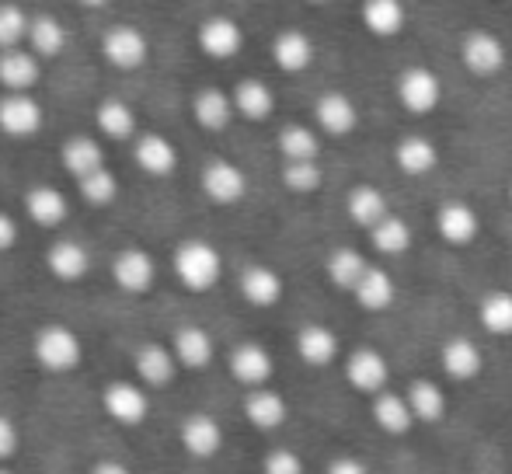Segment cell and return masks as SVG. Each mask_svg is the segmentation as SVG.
Wrapping results in <instances>:
<instances>
[{
    "label": "cell",
    "instance_id": "6da1fadb",
    "mask_svg": "<svg viewBox=\"0 0 512 474\" xmlns=\"http://www.w3.org/2000/svg\"><path fill=\"white\" fill-rule=\"evenodd\" d=\"M175 272L182 279L185 290L192 293H206L216 286L223 272V262H220V251L213 248L203 237H189L175 248Z\"/></svg>",
    "mask_w": 512,
    "mask_h": 474
},
{
    "label": "cell",
    "instance_id": "7a4b0ae2",
    "mask_svg": "<svg viewBox=\"0 0 512 474\" xmlns=\"http://www.w3.org/2000/svg\"><path fill=\"white\" fill-rule=\"evenodd\" d=\"M394 95L408 116H432L443 105V81L432 67H408L394 81Z\"/></svg>",
    "mask_w": 512,
    "mask_h": 474
},
{
    "label": "cell",
    "instance_id": "3957f363",
    "mask_svg": "<svg viewBox=\"0 0 512 474\" xmlns=\"http://www.w3.org/2000/svg\"><path fill=\"white\" fill-rule=\"evenodd\" d=\"M460 63L467 67V74L488 81V77H499L502 70H506L509 49L495 32L474 28V32H467L464 39H460Z\"/></svg>",
    "mask_w": 512,
    "mask_h": 474
},
{
    "label": "cell",
    "instance_id": "277c9868",
    "mask_svg": "<svg viewBox=\"0 0 512 474\" xmlns=\"http://www.w3.org/2000/svg\"><path fill=\"white\" fill-rule=\"evenodd\" d=\"M35 359L42 370L67 373L81 363V339L67 325H46L35 335Z\"/></svg>",
    "mask_w": 512,
    "mask_h": 474
},
{
    "label": "cell",
    "instance_id": "5b68a950",
    "mask_svg": "<svg viewBox=\"0 0 512 474\" xmlns=\"http://www.w3.org/2000/svg\"><path fill=\"white\" fill-rule=\"evenodd\" d=\"M345 380L356 394L366 398H377L380 391H387V380H391V363L380 349L373 346H359L356 353H349L345 359Z\"/></svg>",
    "mask_w": 512,
    "mask_h": 474
},
{
    "label": "cell",
    "instance_id": "8992f818",
    "mask_svg": "<svg viewBox=\"0 0 512 474\" xmlns=\"http://www.w3.org/2000/svg\"><path fill=\"white\" fill-rule=\"evenodd\" d=\"M147 35L133 25H112L108 32L102 35V56L112 67L119 70H136L147 63Z\"/></svg>",
    "mask_w": 512,
    "mask_h": 474
},
{
    "label": "cell",
    "instance_id": "52a82bcc",
    "mask_svg": "<svg viewBox=\"0 0 512 474\" xmlns=\"http://www.w3.org/2000/svg\"><path fill=\"white\" fill-rule=\"evenodd\" d=\"M436 234L443 237L450 248H467V244L478 241L481 234V217L471 203H460V199H450V203L439 206L436 213Z\"/></svg>",
    "mask_w": 512,
    "mask_h": 474
},
{
    "label": "cell",
    "instance_id": "ba28073f",
    "mask_svg": "<svg viewBox=\"0 0 512 474\" xmlns=\"http://www.w3.org/2000/svg\"><path fill=\"white\" fill-rule=\"evenodd\" d=\"M196 39L209 60H234L244 46V28L234 18H227V14H213V18H206L199 25Z\"/></svg>",
    "mask_w": 512,
    "mask_h": 474
},
{
    "label": "cell",
    "instance_id": "9c48e42d",
    "mask_svg": "<svg viewBox=\"0 0 512 474\" xmlns=\"http://www.w3.org/2000/svg\"><path fill=\"white\" fill-rule=\"evenodd\" d=\"M203 192L209 203L216 206H234L244 199V192H248V175H244L241 168H237L234 161H209L203 168Z\"/></svg>",
    "mask_w": 512,
    "mask_h": 474
},
{
    "label": "cell",
    "instance_id": "30bf717a",
    "mask_svg": "<svg viewBox=\"0 0 512 474\" xmlns=\"http://www.w3.org/2000/svg\"><path fill=\"white\" fill-rule=\"evenodd\" d=\"M439 366H443V373L453 384H471V380H478L481 370H485V353H481L478 342H471L467 335H457V339L443 342V349H439Z\"/></svg>",
    "mask_w": 512,
    "mask_h": 474
},
{
    "label": "cell",
    "instance_id": "8fae6325",
    "mask_svg": "<svg viewBox=\"0 0 512 474\" xmlns=\"http://www.w3.org/2000/svg\"><path fill=\"white\" fill-rule=\"evenodd\" d=\"M314 122L328 136H352L359 129V109L345 91H324L314 102Z\"/></svg>",
    "mask_w": 512,
    "mask_h": 474
},
{
    "label": "cell",
    "instance_id": "7c38bea8",
    "mask_svg": "<svg viewBox=\"0 0 512 474\" xmlns=\"http://www.w3.org/2000/svg\"><path fill=\"white\" fill-rule=\"evenodd\" d=\"M0 129L7 136H32L42 129V105L28 91H7L0 98Z\"/></svg>",
    "mask_w": 512,
    "mask_h": 474
},
{
    "label": "cell",
    "instance_id": "4fadbf2b",
    "mask_svg": "<svg viewBox=\"0 0 512 474\" xmlns=\"http://www.w3.org/2000/svg\"><path fill=\"white\" fill-rule=\"evenodd\" d=\"M102 405L119 426H140L150 412L147 394H143L136 384H129V380H112V384L102 391Z\"/></svg>",
    "mask_w": 512,
    "mask_h": 474
},
{
    "label": "cell",
    "instance_id": "5bb4252c",
    "mask_svg": "<svg viewBox=\"0 0 512 474\" xmlns=\"http://www.w3.org/2000/svg\"><path fill=\"white\" fill-rule=\"evenodd\" d=\"M178 440H182V447L189 450L192 457H199V461H209V457L220 454V447H223V429H220V422H216L213 415L192 412V415H185V419H182Z\"/></svg>",
    "mask_w": 512,
    "mask_h": 474
},
{
    "label": "cell",
    "instance_id": "9a60e30c",
    "mask_svg": "<svg viewBox=\"0 0 512 474\" xmlns=\"http://www.w3.org/2000/svg\"><path fill=\"white\" fill-rule=\"evenodd\" d=\"M272 370H276V363H272V353L262 342H241L230 353V373L244 387H265L272 380Z\"/></svg>",
    "mask_w": 512,
    "mask_h": 474
},
{
    "label": "cell",
    "instance_id": "2e32d148",
    "mask_svg": "<svg viewBox=\"0 0 512 474\" xmlns=\"http://www.w3.org/2000/svg\"><path fill=\"white\" fill-rule=\"evenodd\" d=\"M394 164L411 178H425L439 168V147L422 133H408L394 143Z\"/></svg>",
    "mask_w": 512,
    "mask_h": 474
},
{
    "label": "cell",
    "instance_id": "e0dca14e",
    "mask_svg": "<svg viewBox=\"0 0 512 474\" xmlns=\"http://www.w3.org/2000/svg\"><path fill=\"white\" fill-rule=\"evenodd\" d=\"M359 21L370 35L377 39H394L405 32L408 25V7L405 0H363L359 4Z\"/></svg>",
    "mask_w": 512,
    "mask_h": 474
},
{
    "label": "cell",
    "instance_id": "ac0fdd59",
    "mask_svg": "<svg viewBox=\"0 0 512 474\" xmlns=\"http://www.w3.org/2000/svg\"><path fill=\"white\" fill-rule=\"evenodd\" d=\"M244 419L255 429H262V433H272V429L286 426L290 405H286L283 394L272 391V387H251V394L244 398Z\"/></svg>",
    "mask_w": 512,
    "mask_h": 474
},
{
    "label": "cell",
    "instance_id": "d6986e66",
    "mask_svg": "<svg viewBox=\"0 0 512 474\" xmlns=\"http://www.w3.org/2000/svg\"><path fill=\"white\" fill-rule=\"evenodd\" d=\"M314 39L300 28H283V32L272 39V63H276L283 74H304L314 63Z\"/></svg>",
    "mask_w": 512,
    "mask_h": 474
},
{
    "label": "cell",
    "instance_id": "ffe728a7",
    "mask_svg": "<svg viewBox=\"0 0 512 474\" xmlns=\"http://www.w3.org/2000/svg\"><path fill=\"white\" fill-rule=\"evenodd\" d=\"M241 286V297L248 300L251 307H276L286 293V283L272 265H248L237 279Z\"/></svg>",
    "mask_w": 512,
    "mask_h": 474
},
{
    "label": "cell",
    "instance_id": "44dd1931",
    "mask_svg": "<svg viewBox=\"0 0 512 474\" xmlns=\"http://www.w3.org/2000/svg\"><path fill=\"white\" fill-rule=\"evenodd\" d=\"M352 297H356V304L363 307V311L384 314V311H391L394 300H398V283H394V276L384 265H370L366 276L359 279V286L352 290Z\"/></svg>",
    "mask_w": 512,
    "mask_h": 474
},
{
    "label": "cell",
    "instance_id": "7402d4cb",
    "mask_svg": "<svg viewBox=\"0 0 512 474\" xmlns=\"http://www.w3.org/2000/svg\"><path fill=\"white\" fill-rule=\"evenodd\" d=\"M293 346H297V356L307 366H314V370L331 366L338 353H342V342H338V335L328 325H304L297 332V339H293Z\"/></svg>",
    "mask_w": 512,
    "mask_h": 474
},
{
    "label": "cell",
    "instance_id": "603a6c76",
    "mask_svg": "<svg viewBox=\"0 0 512 474\" xmlns=\"http://www.w3.org/2000/svg\"><path fill=\"white\" fill-rule=\"evenodd\" d=\"M373 422L380 426V433L387 436H408L415 429V412L408 405V394L398 391H380L370 405Z\"/></svg>",
    "mask_w": 512,
    "mask_h": 474
},
{
    "label": "cell",
    "instance_id": "cb8c5ba5",
    "mask_svg": "<svg viewBox=\"0 0 512 474\" xmlns=\"http://www.w3.org/2000/svg\"><path fill=\"white\" fill-rule=\"evenodd\" d=\"M154 258L147 255L143 248H126L115 255L112 262V276L115 283L122 286L126 293H147L150 283H154Z\"/></svg>",
    "mask_w": 512,
    "mask_h": 474
},
{
    "label": "cell",
    "instance_id": "d4e9b609",
    "mask_svg": "<svg viewBox=\"0 0 512 474\" xmlns=\"http://www.w3.org/2000/svg\"><path fill=\"white\" fill-rule=\"evenodd\" d=\"M133 154H136V164L154 178H168V175H175V168H178L175 143L161 133H143L140 140H136Z\"/></svg>",
    "mask_w": 512,
    "mask_h": 474
},
{
    "label": "cell",
    "instance_id": "484cf974",
    "mask_svg": "<svg viewBox=\"0 0 512 474\" xmlns=\"http://www.w3.org/2000/svg\"><path fill=\"white\" fill-rule=\"evenodd\" d=\"M345 213H349L352 224L363 227V231L370 234L373 227L391 213V206H387V196L377 189V185H356V189L345 196Z\"/></svg>",
    "mask_w": 512,
    "mask_h": 474
},
{
    "label": "cell",
    "instance_id": "4316f807",
    "mask_svg": "<svg viewBox=\"0 0 512 474\" xmlns=\"http://www.w3.org/2000/svg\"><path fill=\"white\" fill-rule=\"evenodd\" d=\"M46 265H49V272H53L56 279H63V283H77V279L88 276L91 258H88V248H84V244L63 237V241L49 244Z\"/></svg>",
    "mask_w": 512,
    "mask_h": 474
},
{
    "label": "cell",
    "instance_id": "83f0119b",
    "mask_svg": "<svg viewBox=\"0 0 512 474\" xmlns=\"http://www.w3.org/2000/svg\"><path fill=\"white\" fill-rule=\"evenodd\" d=\"M133 366H136V373H140V380H147V384H154V387H164L175 380V373L182 363H178L175 349H164V346H157V342H147V346L136 349Z\"/></svg>",
    "mask_w": 512,
    "mask_h": 474
},
{
    "label": "cell",
    "instance_id": "f1b7e54d",
    "mask_svg": "<svg viewBox=\"0 0 512 474\" xmlns=\"http://www.w3.org/2000/svg\"><path fill=\"white\" fill-rule=\"evenodd\" d=\"M0 84L7 91H32L39 84V56L25 49H0Z\"/></svg>",
    "mask_w": 512,
    "mask_h": 474
},
{
    "label": "cell",
    "instance_id": "f546056e",
    "mask_svg": "<svg viewBox=\"0 0 512 474\" xmlns=\"http://www.w3.org/2000/svg\"><path fill=\"white\" fill-rule=\"evenodd\" d=\"M230 98H234V109L251 122H265L272 112H276V95H272L269 84L258 81V77H244V81H237L234 95Z\"/></svg>",
    "mask_w": 512,
    "mask_h": 474
},
{
    "label": "cell",
    "instance_id": "4dcf8cb0",
    "mask_svg": "<svg viewBox=\"0 0 512 474\" xmlns=\"http://www.w3.org/2000/svg\"><path fill=\"white\" fill-rule=\"evenodd\" d=\"M370 269V258L356 248H335L328 251V262H324V272H328L331 286L342 293H352L359 286V279Z\"/></svg>",
    "mask_w": 512,
    "mask_h": 474
},
{
    "label": "cell",
    "instance_id": "1f68e13d",
    "mask_svg": "<svg viewBox=\"0 0 512 474\" xmlns=\"http://www.w3.org/2000/svg\"><path fill=\"white\" fill-rule=\"evenodd\" d=\"M234 112V98L220 88H203L196 95V102H192V116L209 133H223L230 126V119H234Z\"/></svg>",
    "mask_w": 512,
    "mask_h": 474
},
{
    "label": "cell",
    "instance_id": "d6a6232c",
    "mask_svg": "<svg viewBox=\"0 0 512 474\" xmlns=\"http://www.w3.org/2000/svg\"><path fill=\"white\" fill-rule=\"evenodd\" d=\"M405 394H408L411 412H415V422H422V426H436V422L446 419L450 401H446L443 387H439L436 380H415Z\"/></svg>",
    "mask_w": 512,
    "mask_h": 474
},
{
    "label": "cell",
    "instance_id": "836d02e7",
    "mask_svg": "<svg viewBox=\"0 0 512 474\" xmlns=\"http://www.w3.org/2000/svg\"><path fill=\"white\" fill-rule=\"evenodd\" d=\"M213 335L206 332V328L199 325H182L175 332V356L182 366H189V370H206L209 363H213Z\"/></svg>",
    "mask_w": 512,
    "mask_h": 474
},
{
    "label": "cell",
    "instance_id": "e575fe53",
    "mask_svg": "<svg viewBox=\"0 0 512 474\" xmlns=\"http://www.w3.org/2000/svg\"><path fill=\"white\" fill-rule=\"evenodd\" d=\"M25 210L35 224L53 231V227H60L67 220V199L53 185H35V189L25 192Z\"/></svg>",
    "mask_w": 512,
    "mask_h": 474
},
{
    "label": "cell",
    "instance_id": "d590c367",
    "mask_svg": "<svg viewBox=\"0 0 512 474\" xmlns=\"http://www.w3.org/2000/svg\"><path fill=\"white\" fill-rule=\"evenodd\" d=\"M478 321L488 335H495V339H509L512 335V293L509 290L485 293L481 304H478Z\"/></svg>",
    "mask_w": 512,
    "mask_h": 474
},
{
    "label": "cell",
    "instance_id": "8d00e7d4",
    "mask_svg": "<svg viewBox=\"0 0 512 474\" xmlns=\"http://www.w3.org/2000/svg\"><path fill=\"white\" fill-rule=\"evenodd\" d=\"M276 143H279L283 161H317V154H321V136H317L310 126H304V122L283 126L276 136Z\"/></svg>",
    "mask_w": 512,
    "mask_h": 474
},
{
    "label": "cell",
    "instance_id": "74e56055",
    "mask_svg": "<svg viewBox=\"0 0 512 474\" xmlns=\"http://www.w3.org/2000/svg\"><path fill=\"white\" fill-rule=\"evenodd\" d=\"M63 168L74 178H84L91 171L105 168V150L91 136H74V140L63 143Z\"/></svg>",
    "mask_w": 512,
    "mask_h": 474
},
{
    "label": "cell",
    "instance_id": "f35d334b",
    "mask_svg": "<svg viewBox=\"0 0 512 474\" xmlns=\"http://www.w3.org/2000/svg\"><path fill=\"white\" fill-rule=\"evenodd\" d=\"M370 241H373V248H377L380 255L398 258V255H405V251L411 248L415 234H411V224L405 217H394V213H387V217L370 231Z\"/></svg>",
    "mask_w": 512,
    "mask_h": 474
},
{
    "label": "cell",
    "instance_id": "ab89813d",
    "mask_svg": "<svg viewBox=\"0 0 512 474\" xmlns=\"http://www.w3.org/2000/svg\"><path fill=\"white\" fill-rule=\"evenodd\" d=\"M28 42H32L35 56H60L63 46H67V28L60 25V18L53 14H35L32 25H28Z\"/></svg>",
    "mask_w": 512,
    "mask_h": 474
},
{
    "label": "cell",
    "instance_id": "60d3db41",
    "mask_svg": "<svg viewBox=\"0 0 512 474\" xmlns=\"http://www.w3.org/2000/svg\"><path fill=\"white\" fill-rule=\"evenodd\" d=\"M95 119H98V129H102L108 140H126V136H133V129H136L133 109H129L126 102H119V98H105V102L98 105Z\"/></svg>",
    "mask_w": 512,
    "mask_h": 474
},
{
    "label": "cell",
    "instance_id": "b9f144b4",
    "mask_svg": "<svg viewBox=\"0 0 512 474\" xmlns=\"http://www.w3.org/2000/svg\"><path fill=\"white\" fill-rule=\"evenodd\" d=\"M321 182L324 175L317 161H283V185L293 196H310V192L321 189Z\"/></svg>",
    "mask_w": 512,
    "mask_h": 474
},
{
    "label": "cell",
    "instance_id": "7bdbcfd3",
    "mask_svg": "<svg viewBox=\"0 0 512 474\" xmlns=\"http://www.w3.org/2000/svg\"><path fill=\"white\" fill-rule=\"evenodd\" d=\"M77 189H81V196L88 199L91 206H112L115 196H119V178L108 168H98V171H91V175L77 178Z\"/></svg>",
    "mask_w": 512,
    "mask_h": 474
},
{
    "label": "cell",
    "instance_id": "ee69618b",
    "mask_svg": "<svg viewBox=\"0 0 512 474\" xmlns=\"http://www.w3.org/2000/svg\"><path fill=\"white\" fill-rule=\"evenodd\" d=\"M28 18L18 4H0V49H18L21 39H28Z\"/></svg>",
    "mask_w": 512,
    "mask_h": 474
},
{
    "label": "cell",
    "instance_id": "f6af8a7d",
    "mask_svg": "<svg viewBox=\"0 0 512 474\" xmlns=\"http://www.w3.org/2000/svg\"><path fill=\"white\" fill-rule=\"evenodd\" d=\"M262 471L265 474H307L300 454H293V450H286V447L269 450V454H265V461H262Z\"/></svg>",
    "mask_w": 512,
    "mask_h": 474
},
{
    "label": "cell",
    "instance_id": "bcb514c9",
    "mask_svg": "<svg viewBox=\"0 0 512 474\" xmlns=\"http://www.w3.org/2000/svg\"><path fill=\"white\" fill-rule=\"evenodd\" d=\"M14 450H18V429L7 415H0V461L14 457Z\"/></svg>",
    "mask_w": 512,
    "mask_h": 474
},
{
    "label": "cell",
    "instance_id": "7dc6e473",
    "mask_svg": "<svg viewBox=\"0 0 512 474\" xmlns=\"http://www.w3.org/2000/svg\"><path fill=\"white\" fill-rule=\"evenodd\" d=\"M324 474H370V468H366L359 457L342 454V457H335V461L328 464V471H324Z\"/></svg>",
    "mask_w": 512,
    "mask_h": 474
},
{
    "label": "cell",
    "instance_id": "c3c4849f",
    "mask_svg": "<svg viewBox=\"0 0 512 474\" xmlns=\"http://www.w3.org/2000/svg\"><path fill=\"white\" fill-rule=\"evenodd\" d=\"M14 241H18V224H14L11 213L0 210V251L14 248Z\"/></svg>",
    "mask_w": 512,
    "mask_h": 474
},
{
    "label": "cell",
    "instance_id": "681fc988",
    "mask_svg": "<svg viewBox=\"0 0 512 474\" xmlns=\"http://www.w3.org/2000/svg\"><path fill=\"white\" fill-rule=\"evenodd\" d=\"M91 474H129V468L122 461H98Z\"/></svg>",
    "mask_w": 512,
    "mask_h": 474
},
{
    "label": "cell",
    "instance_id": "f907efd6",
    "mask_svg": "<svg viewBox=\"0 0 512 474\" xmlns=\"http://www.w3.org/2000/svg\"><path fill=\"white\" fill-rule=\"evenodd\" d=\"M81 4H88V7H102V4H108V0H81Z\"/></svg>",
    "mask_w": 512,
    "mask_h": 474
},
{
    "label": "cell",
    "instance_id": "816d5d0a",
    "mask_svg": "<svg viewBox=\"0 0 512 474\" xmlns=\"http://www.w3.org/2000/svg\"><path fill=\"white\" fill-rule=\"evenodd\" d=\"M307 4H314V7H321V4H328V0H307Z\"/></svg>",
    "mask_w": 512,
    "mask_h": 474
},
{
    "label": "cell",
    "instance_id": "f5cc1de1",
    "mask_svg": "<svg viewBox=\"0 0 512 474\" xmlns=\"http://www.w3.org/2000/svg\"><path fill=\"white\" fill-rule=\"evenodd\" d=\"M481 474H502V471H481Z\"/></svg>",
    "mask_w": 512,
    "mask_h": 474
},
{
    "label": "cell",
    "instance_id": "db71d44e",
    "mask_svg": "<svg viewBox=\"0 0 512 474\" xmlns=\"http://www.w3.org/2000/svg\"><path fill=\"white\" fill-rule=\"evenodd\" d=\"M509 203H512V185H509Z\"/></svg>",
    "mask_w": 512,
    "mask_h": 474
},
{
    "label": "cell",
    "instance_id": "11a10c76",
    "mask_svg": "<svg viewBox=\"0 0 512 474\" xmlns=\"http://www.w3.org/2000/svg\"><path fill=\"white\" fill-rule=\"evenodd\" d=\"M0 474H11V471H4V468H0Z\"/></svg>",
    "mask_w": 512,
    "mask_h": 474
}]
</instances>
